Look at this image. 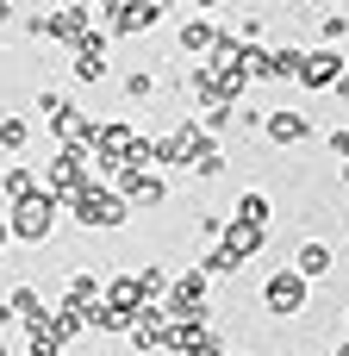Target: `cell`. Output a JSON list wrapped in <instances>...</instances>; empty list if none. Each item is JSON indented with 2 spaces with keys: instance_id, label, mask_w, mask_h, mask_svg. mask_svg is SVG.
<instances>
[{
  "instance_id": "6da1fadb",
  "label": "cell",
  "mask_w": 349,
  "mask_h": 356,
  "mask_svg": "<svg viewBox=\"0 0 349 356\" xmlns=\"http://www.w3.org/2000/svg\"><path fill=\"white\" fill-rule=\"evenodd\" d=\"M69 207H75V219H81L87 232H119V225L131 219V207H125L112 188H100V181L75 188V194H69Z\"/></svg>"
},
{
  "instance_id": "7a4b0ae2",
  "label": "cell",
  "mask_w": 349,
  "mask_h": 356,
  "mask_svg": "<svg viewBox=\"0 0 349 356\" xmlns=\"http://www.w3.org/2000/svg\"><path fill=\"white\" fill-rule=\"evenodd\" d=\"M56 213H62V200H50V194H31V200H19V207H12L6 232H12L19 244H50V232H56Z\"/></svg>"
},
{
  "instance_id": "3957f363",
  "label": "cell",
  "mask_w": 349,
  "mask_h": 356,
  "mask_svg": "<svg viewBox=\"0 0 349 356\" xmlns=\"http://www.w3.org/2000/svg\"><path fill=\"white\" fill-rule=\"evenodd\" d=\"M162 13H169V6H156V0H119V6H94V19H100L112 38H131V31H156V25H162Z\"/></svg>"
},
{
  "instance_id": "277c9868",
  "label": "cell",
  "mask_w": 349,
  "mask_h": 356,
  "mask_svg": "<svg viewBox=\"0 0 349 356\" xmlns=\"http://www.w3.org/2000/svg\"><path fill=\"white\" fill-rule=\"evenodd\" d=\"M306 300H312V288H306L293 269H275V275L262 282V307H269L275 319H300V313H306Z\"/></svg>"
},
{
  "instance_id": "5b68a950",
  "label": "cell",
  "mask_w": 349,
  "mask_h": 356,
  "mask_svg": "<svg viewBox=\"0 0 349 356\" xmlns=\"http://www.w3.org/2000/svg\"><path fill=\"white\" fill-rule=\"evenodd\" d=\"M94 175H87V150H56V163L44 169V188L37 194H50V200H69L75 188H87Z\"/></svg>"
},
{
  "instance_id": "8992f818",
  "label": "cell",
  "mask_w": 349,
  "mask_h": 356,
  "mask_svg": "<svg viewBox=\"0 0 349 356\" xmlns=\"http://www.w3.org/2000/svg\"><path fill=\"white\" fill-rule=\"evenodd\" d=\"M112 194H119L125 207H162V200H169V181H162L156 169H119V175H112Z\"/></svg>"
},
{
  "instance_id": "52a82bcc",
  "label": "cell",
  "mask_w": 349,
  "mask_h": 356,
  "mask_svg": "<svg viewBox=\"0 0 349 356\" xmlns=\"http://www.w3.org/2000/svg\"><path fill=\"white\" fill-rule=\"evenodd\" d=\"M262 138H269V144H306V138H312V119H306V113H293V106H269Z\"/></svg>"
},
{
  "instance_id": "ba28073f",
  "label": "cell",
  "mask_w": 349,
  "mask_h": 356,
  "mask_svg": "<svg viewBox=\"0 0 349 356\" xmlns=\"http://www.w3.org/2000/svg\"><path fill=\"white\" fill-rule=\"evenodd\" d=\"M287 269H293V275L312 288V282H325V275L337 269V257H331V244H325V238H306V244L293 250V263H287Z\"/></svg>"
},
{
  "instance_id": "9c48e42d",
  "label": "cell",
  "mask_w": 349,
  "mask_h": 356,
  "mask_svg": "<svg viewBox=\"0 0 349 356\" xmlns=\"http://www.w3.org/2000/svg\"><path fill=\"white\" fill-rule=\"evenodd\" d=\"M337 75H343V50H325L318 44V50L300 56V88H331Z\"/></svg>"
},
{
  "instance_id": "30bf717a",
  "label": "cell",
  "mask_w": 349,
  "mask_h": 356,
  "mask_svg": "<svg viewBox=\"0 0 349 356\" xmlns=\"http://www.w3.org/2000/svg\"><path fill=\"white\" fill-rule=\"evenodd\" d=\"M162 332H169V313H162V307H137L131 325H125L131 350H162Z\"/></svg>"
},
{
  "instance_id": "8fae6325",
  "label": "cell",
  "mask_w": 349,
  "mask_h": 356,
  "mask_svg": "<svg viewBox=\"0 0 349 356\" xmlns=\"http://www.w3.org/2000/svg\"><path fill=\"white\" fill-rule=\"evenodd\" d=\"M106 69H112V63H106V38L87 31V38L75 44V75H81V81H106Z\"/></svg>"
},
{
  "instance_id": "7c38bea8",
  "label": "cell",
  "mask_w": 349,
  "mask_h": 356,
  "mask_svg": "<svg viewBox=\"0 0 349 356\" xmlns=\"http://www.w3.org/2000/svg\"><path fill=\"white\" fill-rule=\"evenodd\" d=\"M87 31H94V6H56V13H50V38L81 44Z\"/></svg>"
},
{
  "instance_id": "4fadbf2b",
  "label": "cell",
  "mask_w": 349,
  "mask_h": 356,
  "mask_svg": "<svg viewBox=\"0 0 349 356\" xmlns=\"http://www.w3.org/2000/svg\"><path fill=\"white\" fill-rule=\"evenodd\" d=\"M212 38H219V25H212L206 13H194V19H181V31H175V44H181L187 56H206V50H212Z\"/></svg>"
},
{
  "instance_id": "5bb4252c",
  "label": "cell",
  "mask_w": 349,
  "mask_h": 356,
  "mask_svg": "<svg viewBox=\"0 0 349 356\" xmlns=\"http://www.w3.org/2000/svg\"><path fill=\"white\" fill-rule=\"evenodd\" d=\"M219 244H225L231 257H244V263H250V257L269 244V232H262V225H237V219H225V238H219Z\"/></svg>"
},
{
  "instance_id": "9a60e30c",
  "label": "cell",
  "mask_w": 349,
  "mask_h": 356,
  "mask_svg": "<svg viewBox=\"0 0 349 356\" xmlns=\"http://www.w3.org/2000/svg\"><path fill=\"white\" fill-rule=\"evenodd\" d=\"M0 319L37 325V319H44V294H37V288H12V294H6V307H0Z\"/></svg>"
},
{
  "instance_id": "2e32d148",
  "label": "cell",
  "mask_w": 349,
  "mask_h": 356,
  "mask_svg": "<svg viewBox=\"0 0 349 356\" xmlns=\"http://www.w3.org/2000/svg\"><path fill=\"white\" fill-rule=\"evenodd\" d=\"M231 213H237V225H262V232H269V213H275V207H269V194H262V188H250V194H237V207H231Z\"/></svg>"
},
{
  "instance_id": "e0dca14e",
  "label": "cell",
  "mask_w": 349,
  "mask_h": 356,
  "mask_svg": "<svg viewBox=\"0 0 349 356\" xmlns=\"http://www.w3.org/2000/svg\"><path fill=\"white\" fill-rule=\"evenodd\" d=\"M62 307H81V313H87V307H100V282H94L87 269H75V275H69V288H62Z\"/></svg>"
},
{
  "instance_id": "ac0fdd59",
  "label": "cell",
  "mask_w": 349,
  "mask_h": 356,
  "mask_svg": "<svg viewBox=\"0 0 349 356\" xmlns=\"http://www.w3.org/2000/svg\"><path fill=\"white\" fill-rule=\"evenodd\" d=\"M300 44H281V50H269V81H300Z\"/></svg>"
},
{
  "instance_id": "d6986e66",
  "label": "cell",
  "mask_w": 349,
  "mask_h": 356,
  "mask_svg": "<svg viewBox=\"0 0 349 356\" xmlns=\"http://www.w3.org/2000/svg\"><path fill=\"white\" fill-rule=\"evenodd\" d=\"M194 269H200V275H206V282H212V275H237V269H244V257H231V250H225V244H212V250H206V257H200V263H194Z\"/></svg>"
},
{
  "instance_id": "ffe728a7",
  "label": "cell",
  "mask_w": 349,
  "mask_h": 356,
  "mask_svg": "<svg viewBox=\"0 0 349 356\" xmlns=\"http://www.w3.org/2000/svg\"><path fill=\"white\" fill-rule=\"evenodd\" d=\"M187 169H194L200 181H219V175H225V150H219V144H206V150H200V156H194Z\"/></svg>"
},
{
  "instance_id": "44dd1931",
  "label": "cell",
  "mask_w": 349,
  "mask_h": 356,
  "mask_svg": "<svg viewBox=\"0 0 349 356\" xmlns=\"http://www.w3.org/2000/svg\"><path fill=\"white\" fill-rule=\"evenodd\" d=\"M318 38H325V50H337L349 38V13H325V19H318Z\"/></svg>"
},
{
  "instance_id": "7402d4cb",
  "label": "cell",
  "mask_w": 349,
  "mask_h": 356,
  "mask_svg": "<svg viewBox=\"0 0 349 356\" xmlns=\"http://www.w3.org/2000/svg\"><path fill=\"white\" fill-rule=\"evenodd\" d=\"M0 188H6L12 200H31V194H37V181H31V169H6V175H0Z\"/></svg>"
},
{
  "instance_id": "603a6c76",
  "label": "cell",
  "mask_w": 349,
  "mask_h": 356,
  "mask_svg": "<svg viewBox=\"0 0 349 356\" xmlns=\"http://www.w3.org/2000/svg\"><path fill=\"white\" fill-rule=\"evenodd\" d=\"M150 94H156V75L150 69H131L125 75V100H150Z\"/></svg>"
},
{
  "instance_id": "cb8c5ba5",
  "label": "cell",
  "mask_w": 349,
  "mask_h": 356,
  "mask_svg": "<svg viewBox=\"0 0 349 356\" xmlns=\"http://www.w3.org/2000/svg\"><path fill=\"white\" fill-rule=\"evenodd\" d=\"M25 138H31L25 119H0V144H6V150H25Z\"/></svg>"
},
{
  "instance_id": "d4e9b609",
  "label": "cell",
  "mask_w": 349,
  "mask_h": 356,
  "mask_svg": "<svg viewBox=\"0 0 349 356\" xmlns=\"http://www.w3.org/2000/svg\"><path fill=\"white\" fill-rule=\"evenodd\" d=\"M194 225H200V238H212V244H219V238H225V219H219V213H200V219H194Z\"/></svg>"
},
{
  "instance_id": "484cf974",
  "label": "cell",
  "mask_w": 349,
  "mask_h": 356,
  "mask_svg": "<svg viewBox=\"0 0 349 356\" xmlns=\"http://www.w3.org/2000/svg\"><path fill=\"white\" fill-rule=\"evenodd\" d=\"M331 156H337V163H349V119L331 131Z\"/></svg>"
},
{
  "instance_id": "4316f807",
  "label": "cell",
  "mask_w": 349,
  "mask_h": 356,
  "mask_svg": "<svg viewBox=\"0 0 349 356\" xmlns=\"http://www.w3.org/2000/svg\"><path fill=\"white\" fill-rule=\"evenodd\" d=\"M331 94H337V100H349V69L337 75V81H331Z\"/></svg>"
},
{
  "instance_id": "83f0119b",
  "label": "cell",
  "mask_w": 349,
  "mask_h": 356,
  "mask_svg": "<svg viewBox=\"0 0 349 356\" xmlns=\"http://www.w3.org/2000/svg\"><path fill=\"white\" fill-rule=\"evenodd\" d=\"M12 13H19V6H6V0H0V25H6V19H12Z\"/></svg>"
},
{
  "instance_id": "f1b7e54d",
  "label": "cell",
  "mask_w": 349,
  "mask_h": 356,
  "mask_svg": "<svg viewBox=\"0 0 349 356\" xmlns=\"http://www.w3.org/2000/svg\"><path fill=\"white\" fill-rule=\"evenodd\" d=\"M337 175H343V188H349V163H337Z\"/></svg>"
},
{
  "instance_id": "f546056e",
  "label": "cell",
  "mask_w": 349,
  "mask_h": 356,
  "mask_svg": "<svg viewBox=\"0 0 349 356\" xmlns=\"http://www.w3.org/2000/svg\"><path fill=\"white\" fill-rule=\"evenodd\" d=\"M6 238H12V232H6V219H0V244H6Z\"/></svg>"
},
{
  "instance_id": "4dcf8cb0",
  "label": "cell",
  "mask_w": 349,
  "mask_h": 356,
  "mask_svg": "<svg viewBox=\"0 0 349 356\" xmlns=\"http://www.w3.org/2000/svg\"><path fill=\"white\" fill-rule=\"evenodd\" d=\"M0 356H6V344H0Z\"/></svg>"
},
{
  "instance_id": "1f68e13d",
  "label": "cell",
  "mask_w": 349,
  "mask_h": 356,
  "mask_svg": "<svg viewBox=\"0 0 349 356\" xmlns=\"http://www.w3.org/2000/svg\"><path fill=\"white\" fill-rule=\"evenodd\" d=\"M343 325H349V319H343Z\"/></svg>"
}]
</instances>
